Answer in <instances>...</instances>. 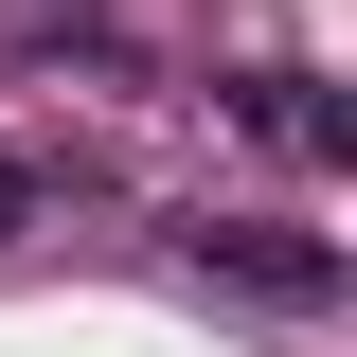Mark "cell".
<instances>
[{"label": "cell", "instance_id": "1", "mask_svg": "<svg viewBox=\"0 0 357 357\" xmlns=\"http://www.w3.org/2000/svg\"><path fill=\"white\" fill-rule=\"evenodd\" d=\"M178 268H197V286H250V304H286V321L340 304V250L286 232V215H178Z\"/></svg>", "mask_w": 357, "mask_h": 357}, {"label": "cell", "instance_id": "2", "mask_svg": "<svg viewBox=\"0 0 357 357\" xmlns=\"http://www.w3.org/2000/svg\"><path fill=\"white\" fill-rule=\"evenodd\" d=\"M18 232H36V161L0 143V250H18Z\"/></svg>", "mask_w": 357, "mask_h": 357}]
</instances>
